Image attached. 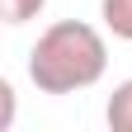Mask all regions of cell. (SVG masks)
Listing matches in <instances>:
<instances>
[{
    "mask_svg": "<svg viewBox=\"0 0 132 132\" xmlns=\"http://www.w3.org/2000/svg\"><path fill=\"white\" fill-rule=\"evenodd\" d=\"M109 71V43L85 19H61L38 33L28 52V80L43 94H80Z\"/></svg>",
    "mask_w": 132,
    "mask_h": 132,
    "instance_id": "6da1fadb",
    "label": "cell"
},
{
    "mask_svg": "<svg viewBox=\"0 0 132 132\" xmlns=\"http://www.w3.org/2000/svg\"><path fill=\"white\" fill-rule=\"evenodd\" d=\"M104 118L113 132H132V80H123V85H113L109 94V109H104Z\"/></svg>",
    "mask_w": 132,
    "mask_h": 132,
    "instance_id": "7a4b0ae2",
    "label": "cell"
},
{
    "mask_svg": "<svg viewBox=\"0 0 132 132\" xmlns=\"http://www.w3.org/2000/svg\"><path fill=\"white\" fill-rule=\"evenodd\" d=\"M99 19H104V28L113 38L132 43V0H104L99 5Z\"/></svg>",
    "mask_w": 132,
    "mask_h": 132,
    "instance_id": "3957f363",
    "label": "cell"
},
{
    "mask_svg": "<svg viewBox=\"0 0 132 132\" xmlns=\"http://www.w3.org/2000/svg\"><path fill=\"white\" fill-rule=\"evenodd\" d=\"M47 10V0H0V14H5V24H28V19H38V14Z\"/></svg>",
    "mask_w": 132,
    "mask_h": 132,
    "instance_id": "277c9868",
    "label": "cell"
},
{
    "mask_svg": "<svg viewBox=\"0 0 132 132\" xmlns=\"http://www.w3.org/2000/svg\"><path fill=\"white\" fill-rule=\"evenodd\" d=\"M14 123V85L10 80H0V127Z\"/></svg>",
    "mask_w": 132,
    "mask_h": 132,
    "instance_id": "5b68a950",
    "label": "cell"
}]
</instances>
